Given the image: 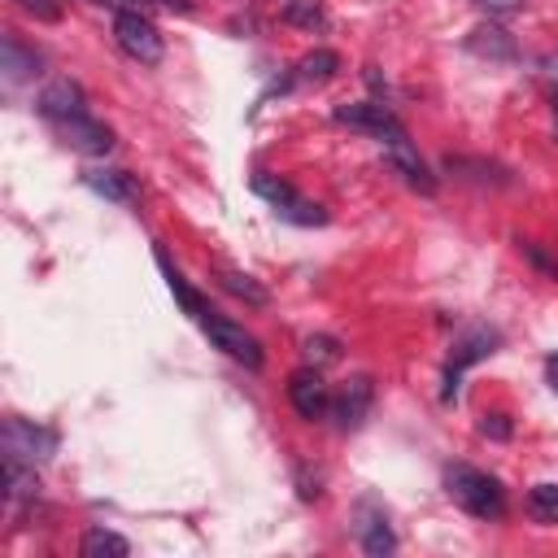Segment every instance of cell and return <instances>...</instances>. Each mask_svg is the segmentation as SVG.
Segmentation results:
<instances>
[{"mask_svg":"<svg viewBox=\"0 0 558 558\" xmlns=\"http://www.w3.org/2000/svg\"><path fill=\"white\" fill-rule=\"evenodd\" d=\"M445 493H449L466 514H475V519H501V514H506V493H501V484H497L488 471H480V466L453 462V466L445 471Z\"/></svg>","mask_w":558,"mask_h":558,"instance_id":"cell-1","label":"cell"},{"mask_svg":"<svg viewBox=\"0 0 558 558\" xmlns=\"http://www.w3.org/2000/svg\"><path fill=\"white\" fill-rule=\"evenodd\" d=\"M113 39H118V48H122L131 61H140V65H157L161 52H166L161 31H157L144 13H135V9H122V13L113 17Z\"/></svg>","mask_w":558,"mask_h":558,"instance_id":"cell-2","label":"cell"},{"mask_svg":"<svg viewBox=\"0 0 558 558\" xmlns=\"http://www.w3.org/2000/svg\"><path fill=\"white\" fill-rule=\"evenodd\" d=\"M196 323L205 327V336H209L227 357H235V362H240V366H248V371H257V366H262V344H257V336H253V331H244L240 323L222 318L218 310H205Z\"/></svg>","mask_w":558,"mask_h":558,"instance_id":"cell-3","label":"cell"},{"mask_svg":"<svg viewBox=\"0 0 558 558\" xmlns=\"http://www.w3.org/2000/svg\"><path fill=\"white\" fill-rule=\"evenodd\" d=\"M353 536H357L362 554H371V558H384V554L397 549V532L388 523V510L375 497H362L353 506Z\"/></svg>","mask_w":558,"mask_h":558,"instance_id":"cell-4","label":"cell"},{"mask_svg":"<svg viewBox=\"0 0 558 558\" xmlns=\"http://www.w3.org/2000/svg\"><path fill=\"white\" fill-rule=\"evenodd\" d=\"M0 445H4V453H9V458H22V462H44V458H52L57 436H52L48 427L31 423V418L9 414V418H4V432H0Z\"/></svg>","mask_w":558,"mask_h":558,"instance_id":"cell-5","label":"cell"},{"mask_svg":"<svg viewBox=\"0 0 558 558\" xmlns=\"http://www.w3.org/2000/svg\"><path fill=\"white\" fill-rule=\"evenodd\" d=\"M35 109L57 126V122H70V118H83V113H92L87 109V92L74 83V78H52V83H44L39 87V100H35Z\"/></svg>","mask_w":558,"mask_h":558,"instance_id":"cell-6","label":"cell"},{"mask_svg":"<svg viewBox=\"0 0 558 558\" xmlns=\"http://www.w3.org/2000/svg\"><path fill=\"white\" fill-rule=\"evenodd\" d=\"M384 157H388V166L414 187V192H423V196H432L436 192V179H432V170H427V161L418 157V148L410 144V135L405 131H397V135H388L384 140Z\"/></svg>","mask_w":558,"mask_h":558,"instance_id":"cell-7","label":"cell"},{"mask_svg":"<svg viewBox=\"0 0 558 558\" xmlns=\"http://www.w3.org/2000/svg\"><path fill=\"white\" fill-rule=\"evenodd\" d=\"M371 401H375V384L371 375H353L336 397H331V418L340 432H357L371 414Z\"/></svg>","mask_w":558,"mask_h":558,"instance_id":"cell-8","label":"cell"},{"mask_svg":"<svg viewBox=\"0 0 558 558\" xmlns=\"http://www.w3.org/2000/svg\"><path fill=\"white\" fill-rule=\"evenodd\" d=\"M288 401L301 418H323L331 410V392H327L318 366H301V371L288 375Z\"/></svg>","mask_w":558,"mask_h":558,"instance_id":"cell-9","label":"cell"},{"mask_svg":"<svg viewBox=\"0 0 558 558\" xmlns=\"http://www.w3.org/2000/svg\"><path fill=\"white\" fill-rule=\"evenodd\" d=\"M336 118H340L344 126H357V131L375 135L379 144H384L388 135L405 131V126L397 122V113H392L384 100H353V105H340V109H336Z\"/></svg>","mask_w":558,"mask_h":558,"instance_id":"cell-10","label":"cell"},{"mask_svg":"<svg viewBox=\"0 0 558 558\" xmlns=\"http://www.w3.org/2000/svg\"><path fill=\"white\" fill-rule=\"evenodd\" d=\"M493 344H497V331H488V327H475V331H466V336L458 340V349H453V357H449V366H445V397L458 392V375H462L471 362L488 357Z\"/></svg>","mask_w":558,"mask_h":558,"instance_id":"cell-11","label":"cell"},{"mask_svg":"<svg viewBox=\"0 0 558 558\" xmlns=\"http://www.w3.org/2000/svg\"><path fill=\"white\" fill-rule=\"evenodd\" d=\"M57 131H61L65 144L78 148V153H109V148H113V131H109L100 118H92V113L70 118V122H57Z\"/></svg>","mask_w":558,"mask_h":558,"instance_id":"cell-12","label":"cell"},{"mask_svg":"<svg viewBox=\"0 0 558 558\" xmlns=\"http://www.w3.org/2000/svg\"><path fill=\"white\" fill-rule=\"evenodd\" d=\"M83 183L96 192V196H105V201H113V205H135V179L126 174V170H113V166H87L83 170Z\"/></svg>","mask_w":558,"mask_h":558,"instance_id":"cell-13","label":"cell"},{"mask_svg":"<svg viewBox=\"0 0 558 558\" xmlns=\"http://www.w3.org/2000/svg\"><path fill=\"white\" fill-rule=\"evenodd\" d=\"M445 170L449 174H458V179H471V183H480V187H510V170L506 166H497V161H484V157H445Z\"/></svg>","mask_w":558,"mask_h":558,"instance_id":"cell-14","label":"cell"},{"mask_svg":"<svg viewBox=\"0 0 558 558\" xmlns=\"http://www.w3.org/2000/svg\"><path fill=\"white\" fill-rule=\"evenodd\" d=\"M0 70H4L9 83H22V78L39 74V52L26 48L13 31H4V39H0Z\"/></svg>","mask_w":558,"mask_h":558,"instance_id":"cell-15","label":"cell"},{"mask_svg":"<svg viewBox=\"0 0 558 558\" xmlns=\"http://www.w3.org/2000/svg\"><path fill=\"white\" fill-rule=\"evenodd\" d=\"M466 48L480 52V57H488V61H510V57H514V35L501 31L497 22H480V26L466 35Z\"/></svg>","mask_w":558,"mask_h":558,"instance_id":"cell-16","label":"cell"},{"mask_svg":"<svg viewBox=\"0 0 558 558\" xmlns=\"http://www.w3.org/2000/svg\"><path fill=\"white\" fill-rule=\"evenodd\" d=\"M4 484H9V501H31L39 493V475H35V462H22V458H9L4 453Z\"/></svg>","mask_w":558,"mask_h":558,"instance_id":"cell-17","label":"cell"},{"mask_svg":"<svg viewBox=\"0 0 558 558\" xmlns=\"http://www.w3.org/2000/svg\"><path fill=\"white\" fill-rule=\"evenodd\" d=\"M218 283H222L231 296H240L244 305H266V301H270V292H266L253 275H244V270H235V266H218Z\"/></svg>","mask_w":558,"mask_h":558,"instance_id":"cell-18","label":"cell"},{"mask_svg":"<svg viewBox=\"0 0 558 558\" xmlns=\"http://www.w3.org/2000/svg\"><path fill=\"white\" fill-rule=\"evenodd\" d=\"M340 70V57L331 52V48H314V52H305L301 61H296V83H327L331 74Z\"/></svg>","mask_w":558,"mask_h":558,"instance_id":"cell-19","label":"cell"},{"mask_svg":"<svg viewBox=\"0 0 558 558\" xmlns=\"http://www.w3.org/2000/svg\"><path fill=\"white\" fill-rule=\"evenodd\" d=\"M78 549H83V558H126L131 554V541L118 536V532H109V527H92Z\"/></svg>","mask_w":558,"mask_h":558,"instance_id":"cell-20","label":"cell"},{"mask_svg":"<svg viewBox=\"0 0 558 558\" xmlns=\"http://www.w3.org/2000/svg\"><path fill=\"white\" fill-rule=\"evenodd\" d=\"M275 4H279V17L301 26V31H323L327 26V13H323L318 0H275Z\"/></svg>","mask_w":558,"mask_h":558,"instance_id":"cell-21","label":"cell"},{"mask_svg":"<svg viewBox=\"0 0 558 558\" xmlns=\"http://www.w3.org/2000/svg\"><path fill=\"white\" fill-rule=\"evenodd\" d=\"M275 214H279L283 222H296V227H323V222H327V209L314 205V201H305V196H292V201L279 205Z\"/></svg>","mask_w":558,"mask_h":558,"instance_id":"cell-22","label":"cell"},{"mask_svg":"<svg viewBox=\"0 0 558 558\" xmlns=\"http://www.w3.org/2000/svg\"><path fill=\"white\" fill-rule=\"evenodd\" d=\"M253 192H257L262 201H270L275 209H279V205H288V201L296 196V187H292L288 179H279V174H270V170H257V174H253Z\"/></svg>","mask_w":558,"mask_h":558,"instance_id":"cell-23","label":"cell"},{"mask_svg":"<svg viewBox=\"0 0 558 558\" xmlns=\"http://www.w3.org/2000/svg\"><path fill=\"white\" fill-rule=\"evenodd\" d=\"M301 353H305V366H331V362H340V340L336 336H305Z\"/></svg>","mask_w":558,"mask_h":558,"instance_id":"cell-24","label":"cell"},{"mask_svg":"<svg viewBox=\"0 0 558 558\" xmlns=\"http://www.w3.org/2000/svg\"><path fill=\"white\" fill-rule=\"evenodd\" d=\"M527 510L541 523H558V484H536L527 493Z\"/></svg>","mask_w":558,"mask_h":558,"instance_id":"cell-25","label":"cell"},{"mask_svg":"<svg viewBox=\"0 0 558 558\" xmlns=\"http://www.w3.org/2000/svg\"><path fill=\"white\" fill-rule=\"evenodd\" d=\"M480 432H484V436H493V440H510V418H506L501 410H493V414H484V418H480Z\"/></svg>","mask_w":558,"mask_h":558,"instance_id":"cell-26","label":"cell"},{"mask_svg":"<svg viewBox=\"0 0 558 558\" xmlns=\"http://www.w3.org/2000/svg\"><path fill=\"white\" fill-rule=\"evenodd\" d=\"M471 4H475V9H484L488 17H501V13H514L523 0H471Z\"/></svg>","mask_w":558,"mask_h":558,"instance_id":"cell-27","label":"cell"},{"mask_svg":"<svg viewBox=\"0 0 558 558\" xmlns=\"http://www.w3.org/2000/svg\"><path fill=\"white\" fill-rule=\"evenodd\" d=\"M545 379H549V388L558 392V353H549V357H545Z\"/></svg>","mask_w":558,"mask_h":558,"instance_id":"cell-28","label":"cell"},{"mask_svg":"<svg viewBox=\"0 0 558 558\" xmlns=\"http://www.w3.org/2000/svg\"><path fill=\"white\" fill-rule=\"evenodd\" d=\"M148 4H166V9H192V0H148Z\"/></svg>","mask_w":558,"mask_h":558,"instance_id":"cell-29","label":"cell"},{"mask_svg":"<svg viewBox=\"0 0 558 558\" xmlns=\"http://www.w3.org/2000/svg\"><path fill=\"white\" fill-rule=\"evenodd\" d=\"M554 113H558V92H554Z\"/></svg>","mask_w":558,"mask_h":558,"instance_id":"cell-30","label":"cell"},{"mask_svg":"<svg viewBox=\"0 0 558 558\" xmlns=\"http://www.w3.org/2000/svg\"><path fill=\"white\" fill-rule=\"evenodd\" d=\"M92 4H109V0H92Z\"/></svg>","mask_w":558,"mask_h":558,"instance_id":"cell-31","label":"cell"}]
</instances>
